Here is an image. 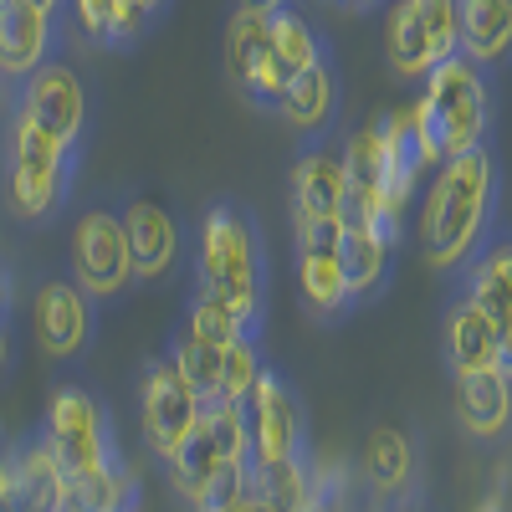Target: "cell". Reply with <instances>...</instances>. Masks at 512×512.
<instances>
[{"label": "cell", "mask_w": 512, "mask_h": 512, "mask_svg": "<svg viewBox=\"0 0 512 512\" xmlns=\"http://www.w3.org/2000/svg\"><path fill=\"white\" fill-rule=\"evenodd\" d=\"M246 425H251V461H297L308 456V415L292 384L267 364L256 390L246 395Z\"/></svg>", "instance_id": "10"}, {"label": "cell", "mask_w": 512, "mask_h": 512, "mask_svg": "<svg viewBox=\"0 0 512 512\" xmlns=\"http://www.w3.org/2000/svg\"><path fill=\"white\" fill-rule=\"evenodd\" d=\"M441 344H446L451 374L497 369V323L456 287L446 292V308H441Z\"/></svg>", "instance_id": "16"}, {"label": "cell", "mask_w": 512, "mask_h": 512, "mask_svg": "<svg viewBox=\"0 0 512 512\" xmlns=\"http://www.w3.org/2000/svg\"><path fill=\"white\" fill-rule=\"evenodd\" d=\"M497 200H502V169L492 144L441 159L431 190L420 200V256L446 277L461 262H472L482 241L497 231Z\"/></svg>", "instance_id": "1"}, {"label": "cell", "mask_w": 512, "mask_h": 512, "mask_svg": "<svg viewBox=\"0 0 512 512\" xmlns=\"http://www.w3.org/2000/svg\"><path fill=\"white\" fill-rule=\"evenodd\" d=\"M26 6H36V11H47V16L62 21V6H67V0H26Z\"/></svg>", "instance_id": "38"}, {"label": "cell", "mask_w": 512, "mask_h": 512, "mask_svg": "<svg viewBox=\"0 0 512 512\" xmlns=\"http://www.w3.org/2000/svg\"><path fill=\"white\" fill-rule=\"evenodd\" d=\"M456 415L477 441H497L512 431V379L497 369L456 374Z\"/></svg>", "instance_id": "17"}, {"label": "cell", "mask_w": 512, "mask_h": 512, "mask_svg": "<svg viewBox=\"0 0 512 512\" xmlns=\"http://www.w3.org/2000/svg\"><path fill=\"white\" fill-rule=\"evenodd\" d=\"M41 431H47V441L57 446L67 472H118L123 466L113 415L93 390H82V384H62V390L52 395Z\"/></svg>", "instance_id": "6"}, {"label": "cell", "mask_w": 512, "mask_h": 512, "mask_svg": "<svg viewBox=\"0 0 512 512\" xmlns=\"http://www.w3.org/2000/svg\"><path fill=\"white\" fill-rule=\"evenodd\" d=\"M425 108H431L441 154H466L492 144V72H482L477 62H466L461 52L441 57L431 72H425L420 88Z\"/></svg>", "instance_id": "4"}, {"label": "cell", "mask_w": 512, "mask_h": 512, "mask_svg": "<svg viewBox=\"0 0 512 512\" xmlns=\"http://www.w3.org/2000/svg\"><path fill=\"white\" fill-rule=\"evenodd\" d=\"M287 82H292V72L282 67V57L272 52V41H267V52L251 62V72H246V82H241V98L251 103V108H262V113H277V103H282V93H287Z\"/></svg>", "instance_id": "31"}, {"label": "cell", "mask_w": 512, "mask_h": 512, "mask_svg": "<svg viewBox=\"0 0 512 512\" xmlns=\"http://www.w3.org/2000/svg\"><path fill=\"white\" fill-rule=\"evenodd\" d=\"M374 512H431V507H425L415 492H400V497H390V502H379Z\"/></svg>", "instance_id": "36"}, {"label": "cell", "mask_w": 512, "mask_h": 512, "mask_svg": "<svg viewBox=\"0 0 512 512\" xmlns=\"http://www.w3.org/2000/svg\"><path fill=\"white\" fill-rule=\"evenodd\" d=\"M113 11H118V0H67V6H62V26H72L88 41H103V47H108Z\"/></svg>", "instance_id": "33"}, {"label": "cell", "mask_w": 512, "mask_h": 512, "mask_svg": "<svg viewBox=\"0 0 512 512\" xmlns=\"http://www.w3.org/2000/svg\"><path fill=\"white\" fill-rule=\"evenodd\" d=\"M497 374H507V379H512V323H507V328H497Z\"/></svg>", "instance_id": "35"}, {"label": "cell", "mask_w": 512, "mask_h": 512, "mask_svg": "<svg viewBox=\"0 0 512 512\" xmlns=\"http://www.w3.org/2000/svg\"><path fill=\"white\" fill-rule=\"evenodd\" d=\"M349 175H344V154L333 139H297V159L287 169V195H292V216L308 221H338ZM344 226V221H338Z\"/></svg>", "instance_id": "11"}, {"label": "cell", "mask_w": 512, "mask_h": 512, "mask_svg": "<svg viewBox=\"0 0 512 512\" xmlns=\"http://www.w3.org/2000/svg\"><path fill=\"white\" fill-rule=\"evenodd\" d=\"M190 272H195V292H210L262 338V318H267V282H272V262H267V236L262 221L251 216V205L241 200H210L195 216V236H190Z\"/></svg>", "instance_id": "2"}, {"label": "cell", "mask_w": 512, "mask_h": 512, "mask_svg": "<svg viewBox=\"0 0 512 512\" xmlns=\"http://www.w3.org/2000/svg\"><path fill=\"white\" fill-rule=\"evenodd\" d=\"M185 328L190 333H200L205 338V344H231V338H256L226 303H221V297H210V292H190V308H185Z\"/></svg>", "instance_id": "29"}, {"label": "cell", "mask_w": 512, "mask_h": 512, "mask_svg": "<svg viewBox=\"0 0 512 512\" xmlns=\"http://www.w3.org/2000/svg\"><path fill=\"white\" fill-rule=\"evenodd\" d=\"M62 21L26 6V0H0V82L31 77L47 57H57Z\"/></svg>", "instance_id": "13"}, {"label": "cell", "mask_w": 512, "mask_h": 512, "mask_svg": "<svg viewBox=\"0 0 512 512\" xmlns=\"http://www.w3.org/2000/svg\"><path fill=\"white\" fill-rule=\"evenodd\" d=\"M267 369V354H262V338H231L221 349V390L216 400H231V405H246V395L256 390V379Z\"/></svg>", "instance_id": "28"}, {"label": "cell", "mask_w": 512, "mask_h": 512, "mask_svg": "<svg viewBox=\"0 0 512 512\" xmlns=\"http://www.w3.org/2000/svg\"><path fill=\"white\" fill-rule=\"evenodd\" d=\"M67 277L88 297H98V303H113V297L134 287V251H128L118 200L77 205L72 236H67Z\"/></svg>", "instance_id": "5"}, {"label": "cell", "mask_w": 512, "mask_h": 512, "mask_svg": "<svg viewBox=\"0 0 512 512\" xmlns=\"http://www.w3.org/2000/svg\"><path fill=\"white\" fill-rule=\"evenodd\" d=\"M205 415V400L195 395V384L175 369V359H154L139 379V425H144V446L169 461L190 436Z\"/></svg>", "instance_id": "8"}, {"label": "cell", "mask_w": 512, "mask_h": 512, "mask_svg": "<svg viewBox=\"0 0 512 512\" xmlns=\"http://www.w3.org/2000/svg\"><path fill=\"white\" fill-rule=\"evenodd\" d=\"M134 6H139V11H149V16H154V21H159V16H164V11H169V0H134Z\"/></svg>", "instance_id": "39"}, {"label": "cell", "mask_w": 512, "mask_h": 512, "mask_svg": "<svg viewBox=\"0 0 512 512\" xmlns=\"http://www.w3.org/2000/svg\"><path fill=\"white\" fill-rule=\"evenodd\" d=\"M11 297H16V292H11V267L0 262V328L11 323Z\"/></svg>", "instance_id": "37"}, {"label": "cell", "mask_w": 512, "mask_h": 512, "mask_svg": "<svg viewBox=\"0 0 512 512\" xmlns=\"http://www.w3.org/2000/svg\"><path fill=\"white\" fill-rule=\"evenodd\" d=\"M338 154H344V175H349V185H359V190H379V180H384V139H379V123L354 128Z\"/></svg>", "instance_id": "30"}, {"label": "cell", "mask_w": 512, "mask_h": 512, "mask_svg": "<svg viewBox=\"0 0 512 512\" xmlns=\"http://www.w3.org/2000/svg\"><path fill=\"white\" fill-rule=\"evenodd\" d=\"M415 477V441L400 431V425H374L364 441V482L374 487L379 502H390L410 487Z\"/></svg>", "instance_id": "21"}, {"label": "cell", "mask_w": 512, "mask_h": 512, "mask_svg": "<svg viewBox=\"0 0 512 512\" xmlns=\"http://www.w3.org/2000/svg\"><path fill=\"white\" fill-rule=\"evenodd\" d=\"M461 57L492 77L512 62V0H461Z\"/></svg>", "instance_id": "18"}, {"label": "cell", "mask_w": 512, "mask_h": 512, "mask_svg": "<svg viewBox=\"0 0 512 512\" xmlns=\"http://www.w3.org/2000/svg\"><path fill=\"white\" fill-rule=\"evenodd\" d=\"M410 11L420 16L425 31H431L441 57L461 52V0H410Z\"/></svg>", "instance_id": "32"}, {"label": "cell", "mask_w": 512, "mask_h": 512, "mask_svg": "<svg viewBox=\"0 0 512 512\" xmlns=\"http://www.w3.org/2000/svg\"><path fill=\"white\" fill-rule=\"evenodd\" d=\"M338 6H344V11H379L384 0H338Z\"/></svg>", "instance_id": "41"}, {"label": "cell", "mask_w": 512, "mask_h": 512, "mask_svg": "<svg viewBox=\"0 0 512 512\" xmlns=\"http://www.w3.org/2000/svg\"><path fill=\"white\" fill-rule=\"evenodd\" d=\"M11 456V507L16 512H67V466L47 431L26 436Z\"/></svg>", "instance_id": "15"}, {"label": "cell", "mask_w": 512, "mask_h": 512, "mask_svg": "<svg viewBox=\"0 0 512 512\" xmlns=\"http://www.w3.org/2000/svg\"><path fill=\"white\" fill-rule=\"evenodd\" d=\"M6 364H11V333L0 328V374H6Z\"/></svg>", "instance_id": "42"}, {"label": "cell", "mask_w": 512, "mask_h": 512, "mask_svg": "<svg viewBox=\"0 0 512 512\" xmlns=\"http://www.w3.org/2000/svg\"><path fill=\"white\" fill-rule=\"evenodd\" d=\"M477 262H487V267H492V272L507 282V292H512V226H497V231L482 241Z\"/></svg>", "instance_id": "34"}, {"label": "cell", "mask_w": 512, "mask_h": 512, "mask_svg": "<svg viewBox=\"0 0 512 512\" xmlns=\"http://www.w3.org/2000/svg\"><path fill=\"white\" fill-rule=\"evenodd\" d=\"M384 62L405 82H425V72L441 62L436 41L420 26V16L410 11V0H395L390 6V21H384Z\"/></svg>", "instance_id": "22"}, {"label": "cell", "mask_w": 512, "mask_h": 512, "mask_svg": "<svg viewBox=\"0 0 512 512\" xmlns=\"http://www.w3.org/2000/svg\"><path fill=\"white\" fill-rule=\"evenodd\" d=\"M164 354L175 359V369L195 384L200 400H216V390H221V344H205L200 333H190V328L180 323Z\"/></svg>", "instance_id": "27"}, {"label": "cell", "mask_w": 512, "mask_h": 512, "mask_svg": "<svg viewBox=\"0 0 512 512\" xmlns=\"http://www.w3.org/2000/svg\"><path fill=\"white\" fill-rule=\"evenodd\" d=\"M477 512H502V502H482V507H477Z\"/></svg>", "instance_id": "43"}, {"label": "cell", "mask_w": 512, "mask_h": 512, "mask_svg": "<svg viewBox=\"0 0 512 512\" xmlns=\"http://www.w3.org/2000/svg\"><path fill=\"white\" fill-rule=\"evenodd\" d=\"M31 323H36V344L47 359H77L93 349L98 333V297H88L67 272H52L36 282L31 297Z\"/></svg>", "instance_id": "9"}, {"label": "cell", "mask_w": 512, "mask_h": 512, "mask_svg": "<svg viewBox=\"0 0 512 512\" xmlns=\"http://www.w3.org/2000/svg\"><path fill=\"white\" fill-rule=\"evenodd\" d=\"M338 113H344V82H338V62H318L287 82L277 103V118L297 139H333Z\"/></svg>", "instance_id": "14"}, {"label": "cell", "mask_w": 512, "mask_h": 512, "mask_svg": "<svg viewBox=\"0 0 512 512\" xmlns=\"http://www.w3.org/2000/svg\"><path fill=\"white\" fill-rule=\"evenodd\" d=\"M297 292H303V308L318 323H333L354 308L338 251H297Z\"/></svg>", "instance_id": "20"}, {"label": "cell", "mask_w": 512, "mask_h": 512, "mask_svg": "<svg viewBox=\"0 0 512 512\" xmlns=\"http://www.w3.org/2000/svg\"><path fill=\"white\" fill-rule=\"evenodd\" d=\"M169 466V482H175V492L190 502V507H200L205 502V492H210V482H216V472L226 466V456H221V446L210 441V431H205V420L195 425V436L164 461Z\"/></svg>", "instance_id": "25"}, {"label": "cell", "mask_w": 512, "mask_h": 512, "mask_svg": "<svg viewBox=\"0 0 512 512\" xmlns=\"http://www.w3.org/2000/svg\"><path fill=\"white\" fill-rule=\"evenodd\" d=\"M0 154H6V205L16 221H57L72 205L82 154L67 149L57 134H47L36 118H26L11 103H6Z\"/></svg>", "instance_id": "3"}, {"label": "cell", "mask_w": 512, "mask_h": 512, "mask_svg": "<svg viewBox=\"0 0 512 512\" xmlns=\"http://www.w3.org/2000/svg\"><path fill=\"white\" fill-rule=\"evenodd\" d=\"M251 492L262 497L272 512H308L318 502V482H313V466L308 456L297 461H262L251 466Z\"/></svg>", "instance_id": "23"}, {"label": "cell", "mask_w": 512, "mask_h": 512, "mask_svg": "<svg viewBox=\"0 0 512 512\" xmlns=\"http://www.w3.org/2000/svg\"><path fill=\"white\" fill-rule=\"evenodd\" d=\"M11 108H21L26 118H36L47 134H57L67 149H88V82L77 77V67L67 57H47L31 77L11 82Z\"/></svg>", "instance_id": "7"}, {"label": "cell", "mask_w": 512, "mask_h": 512, "mask_svg": "<svg viewBox=\"0 0 512 512\" xmlns=\"http://www.w3.org/2000/svg\"><path fill=\"white\" fill-rule=\"evenodd\" d=\"M395 246H400V241H390V236L374 231V226L344 231V241H338V262H344L354 308H359V303H374V297L390 287V277H395Z\"/></svg>", "instance_id": "19"}, {"label": "cell", "mask_w": 512, "mask_h": 512, "mask_svg": "<svg viewBox=\"0 0 512 512\" xmlns=\"http://www.w3.org/2000/svg\"><path fill=\"white\" fill-rule=\"evenodd\" d=\"M267 41H272V52L282 57V67L297 77V72H308V67H318V62H333V47L318 36V26L303 16L287 0L282 11H272V21H267Z\"/></svg>", "instance_id": "24"}, {"label": "cell", "mask_w": 512, "mask_h": 512, "mask_svg": "<svg viewBox=\"0 0 512 512\" xmlns=\"http://www.w3.org/2000/svg\"><path fill=\"white\" fill-rule=\"evenodd\" d=\"M123 231H128V251H134V282H164L180 267L185 231L169 216V205H159L149 195L123 200Z\"/></svg>", "instance_id": "12"}, {"label": "cell", "mask_w": 512, "mask_h": 512, "mask_svg": "<svg viewBox=\"0 0 512 512\" xmlns=\"http://www.w3.org/2000/svg\"><path fill=\"white\" fill-rule=\"evenodd\" d=\"M267 21H272L267 11H251V6H241V0H236V11L226 21V41H221V62H226L231 88H241L251 62L267 52Z\"/></svg>", "instance_id": "26"}, {"label": "cell", "mask_w": 512, "mask_h": 512, "mask_svg": "<svg viewBox=\"0 0 512 512\" xmlns=\"http://www.w3.org/2000/svg\"><path fill=\"white\" fill-rule=\"evenodd\" d=\"M241 6H251V11H267V16H272V11H282V6H287V0H241Z\"/></svg>", "instance_id": "40"}]
</instances>
